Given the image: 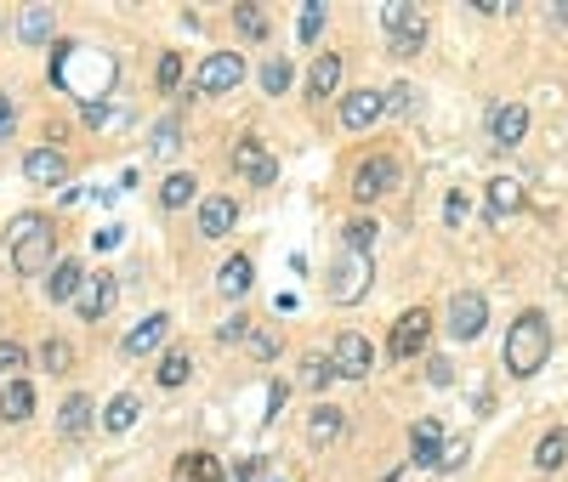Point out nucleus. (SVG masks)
<instances>
[{
	"label": "nucleus",
	"mask_w": 568,
	"mask_h": 482,
	"mask_svg": "<svg viewBox=\"0 0 568 482\" xmlns=\"http://www.w3.org/2000/svg\"><path fill=\"white\" fill-rule=\"evenodd\" d=\"M52 80L69 97H80V108H97L108 97V86H114V57L97 52V46H80V40H57Z\"/></svg>",
	"instance_id": "f257e3e1"
},
{
	"label": "nucleus",
	"mask_w": 568,
	"mask_h": 482,
	"mask_svg": "<svg viewBox=\"0 0 568 482\" xmlns=\"http://www.w3.org/2000/svg\"><path fill=\"white\" fill-rule=\"evenodd\" d=\"M500 358H506V375L512 380H529L546 369L551 358V324H546V312H517L512 329H506V346H500Z\"/></svg>",
	"instance_id": "f03ea898"
},
{
	"label": "nucleus",
	"mask_w": 568,
	"mask_h": 482,
	"mask_svg": "<svg viewBox=\"0 0 568 482\" xmlns=\"http://www.w3.org/2000/svg\"><path fill=\"white\" fill-rule=\"evenodd\" d=\"M6 256H12V273H52V256H57V233L46 216H18L6 227Z\"/></svg>",
	"instance_id": "7ed1b4c3"
},
{
	"label": "nucleus",
	"mask_w": 568,
	"mask_h": 482,
	"mask_svg": "<svg viewBox=\"0 0 568 482\" xmlns=\"http://www.w3.org/2000/svg\"><path fill=\"white\" fill-rule=\"evenodd\" d=\"M370 278H375V256L341 250V256L330 261V273H324V295H330L336 307H358V301L370 295Z\"/></svg>",
	"instance_id": "20e7f679"
},
{
	"label": "nucleus",
	"mask_w": 568,
	"mask_h": 482,
	"mask_svg": "<svg viewBox=\"0 0 568 482\" xmlns=\"http://www.w3.org/2000/svg\"><path fill=\"white\" fill-rule=\"evenodd\" d=\"M392 188H398V159L392 154L358 159V171H353V199L358 205H375V199H387Z\"/></svg>",
	"instance_id": "39448f33"
},
{
	"label": "nucleus",
	"mask_w": 568,
	"mask_h": 482,
	"mask_svg": "<svg viewBox=\"0 0 568 482\" xmlns=\"http://www.w3.org/2000/svg\"><path fill=\"white\" fill-rule=\"evenodd\" d=\"M426 341H432V312L426 307H409L398 324H392V335H387V352L398 363H409V358H421L426 352Z\"/></svg>",
	"instance_id": "423d86ee"
},
{
	"label": "nucleus",
	"mask_w": 568,
	"mask_h": 482,
	"mask_svg": "<svg viewBox=\"0 0 568 482\" xmlns=\"http://www.w3.org/2000/svg\"><path fill=\"white\" fill-rule=\"evenodd\" d=\"M239 80H245V57H239V52H211V57L194 69V91H205V97L239 91Z\"/></svg>",
	"instance_id": "0eeeda50"
},
{
	"label": "nucleus",
	"mask_w": 568,
	"mask_h": 482,
	"mask_svg": "<svg viewBox=\"0 0 568 482\" xmlns=\"http://www.w3.org/2000/svg\"><path fill=\"white\" fill-rule=\"evenodd\" d=\"M330 369H336L341 380H364L375 369V346L358 335V329H347V335H336V346H330Z\"/></svg>",
	"instance_id": "6e6552de"
},
{
	"label": "nucleus",
	"mask_w": 568,
	"mask_h": 482,
	"mask_svg": "<svg viewBox=\"0 0 568 482\" xmlns=\"http://www.w3.org/2000/svg\"><path fill=\"white\" fill-rule=\"evenodd\" d=\"M483 324H489V301H483L478 290H461L449 301V335H455V341H478Z\"/></svg>",
	"instance_id": "1a4fd4ad"
},
{
	"label": "nucleus",
	"mask_w": 568,
	"mask_h": 482,
	"mask_svg": "<svg viewBox=\"0 0 568 482\" xmlns=\"http://www.w3.org/2000/svg\"><path fill=\"white\" fill-rule=\"evenodd\" d=\"M114 295H120L114 273H86V284H80V295H74V312H80L86 324H97V318L114 312Z\"/></svg>",
	"instance_id": "9d476101"
},
{
	"label": "nucleus",
	"mask_w": 568,
	"mask_h": 482,
	"mask_svg": "<svg viewBox=\"0 0 568 482\" xmlns=\"http://www.w3.org/2000/svg\"><path fill=\"white\" fill-rule=\"evenodd\" d=\"M233 171L245 176V182H256V188H273L279 165H273V154H267L256 137H239V142H233Z\"/></svg>",
	"instance_id": "9b49d317"
},
{
	"label": "nucleus",
	"mask_w": 568,
	"mask_h": 482,
	"mask_svg": "<svg viewBox=\"0 0 568 482\" xmlns=\"http://www.w3.org/2000/svg\"><path fill=\"white\" fill-rule=\"evenodd\" d=\"M381 114H387V91L364 86V91H347V97H341V125H347V131H370Z\"/></svg>",
	"instance_id": "f8f14e48"
},
{
	"label": "nucleus",
	"mask_w": 568,
	"mask_h": 482,
	"mask_svg": "<svg viewBox=\"0 0 568 482\" xmlns=\"http://www.w3.org/2000/svg\"><path fill=\"white\" fill-rule=\"evenodd\" d=\"M23 176L35 188H57V182H69V154L63 148H35V154L23 159Z\"/></svg>",
	"instance_id": "ddd939ff"
},
{
	"label": "nucleus",
	"mask_w": 568,
	"mask_h": 482,
	"mask_svg": "<svg viewBox=\"0 0 568 482\" xmlns=\"http://www.w3.org/2000/svg\"><path fill=\"white\" fill-rule=\"evenodd\" d=\"M489 137H495L500 148H517V142L529 137V108L523 103H500L495 114H489Z\"/></svg>",
	"instance_id": "4468645a"
},
{
	"label": "nucleus",
	"mask_w": 568,
	"mask_h": 482,
	"mask_svg": "<svg viewBox=\"0 0 568 482\" xmlns=\"http://www.w3.org/2000/svg\"><path fill=\"white\" fill-rule=\"evenodd\" d=\"M91 420H97V403H91L86 392H74V397H63V409H57V431L69 437V443H80L91 431Z\"/></svg>",
	"instance_id": "2eb2a0df"
},
{
	"label": "nucleus",
	"mask_w": 568,
	"mask_h": 482,
	"mask_svg": "<svg viewBox=\"0 0 568 482\" xmlns=\"http://www.w3.org/2000/svg\"><path fill=\"white\" fill-rule=\"evenodd\" d=\"M438 454H444V426L426 414V420L409 426V460L415 465H438Z\"/></svg>",
	"instance_id": "dca6fc26"
},
{
	"label": "nucleus",
	"mask_w": 568,
	"mask_h": 482,
	"mask_svg": "<svg viewBox=\"0 0 568 482\" xmlns=\"http://www.w3.org/2000/svg\"><path fill=\"white\" fill-rule=\"evenodd\" d=\"M233 227H239V205H233V199L216 193V199L199 205V233H205V239H228Z\"/></svg>",
	"instance_id": "f3484780"
},
{
	"label": "nucleus",
	"mask_w": 568,
	"mask_h": 482,
	"mask_svg": "<svg viewBox=\"0 0 568 482\" xmlns=\"http://www.w3.org/2000/svg\"><path fill=\"white\" fill-rule=\"evenodd\" d=\"M165 335H171V318H165V312H148V318H142L131 335H125V358H148V352H154Z\"/></svg>",
	"instance_id": "a211bd4d"
},
{
	"label": "nucleus",
	"mask_w": 568,
	"mask_h": 482,
	"mask_svg": "<svg viewBox=\"0 0 568 482\" xmlns=\"http://www.w3.org/2000/svg\"><path fill=\"white\" fill-rule=\"evenodd\" d=\"M52 29H57L52 6H23V12H18V40H23V46H46Z\"/></svg>",
	"instance_id": "6ab92c4d"
},
{
	"label": "nucleus",
	"mask_w": 568,
	"mask_h": 482,
	"mask_svg": "<svg viewBox=\"0 0 568 482\" xmlns=\"http://www.w3.org/2000/svg\"><path fill=\"white\" fill-rule=\"evenodd\" d=\"M250 284H256V261H250V256H228V261H222V273H216V290L228 295V301H239Z\"/></svg>",
	"instance_id": "aec40b11"
},
{
	"label": "nucleus",
	"mask_w": 568,
	"mask_h": 482,
	"mask_svg": "<svg viewBox=\"0 0 568 482\" xmlns=\"http://www.w3.org/2000/svg\"><path fill=\"white\" fill-rule=\"evenodd\" d=\"M341 426H347V420H341L336 403H319V409L307 414V443H313V448H330L341 437Z\"/></svg>",
	"instance_id": "412c9836"
},
{
	"label": "nucleus",
	"mask_w": 568,
	"mask_h": 482,
	"mask_svg": "<svg viewBox=\"0 0 568 482\" xmlns=\"http://www.w3.org/2000/svg\"><path fill=\"white\" fill-rule=\"evenodd\" d=\"M517 210H523V182H517V176H495V182H489V216L506 222Z\"/></svg>",
	"instance_id": "4be33fe9"
},
{
	"label": "nucleus",
	"mask_w": 568,
	"mask_h": 482,
	"mask_svg": "<svg viewBox=\"0 0 568 482\" xmlns=\"http://www.w3.org/2000/svg\"><path fill=\"white\" fill-rule=\"evenodd\" d=\"M80 284H86V267H80V261H52V273H46V295H52V301H74Z\"/></svg>",
	"instance_id": "5701e85b"
},
{
	"label": "nucleus",
	"mask_w": 568,
	"mask_h": 482,
	"mask_svg": "<svg viewBox=\"0 0 568 482\" xmlns=\"http://www.w3.org/2000/svg\"><path fill=\"white\" fill-rule=\"evenodd\" d=\"M35 414V386L29 380H12L6 392H0V420H12V426H23Z\"/></svg>",
	"instance_id": "b1692460"
},
{
	"label": "nucleus",
	"mask_w": 568,
	"mask_h": 482,
	"mask_svg": "<svg viewBox=\"0 0 568 482\" xmlns=\"http://www.w3.org/2000/svg\"><path fill=\"white\" fill-rule=\"evenodd\" d=\"M137 414H142V397H137V392H120V397L103 409V431H114V437H120V431L137 426Z\"/></svg>",
	"instance_id": "393cba45"
},
{
	"label": "nucleus",
	"mask_w": 568,
	"mask_h": 482,
	"mask_svg": "<svg viewBox=\"0 0 568 482\" xmlns=\"http://www.w3.org/2000/svg\"><path fill=\"white\" fill-rule=\"evenodd\" d=\"M336 86H341V57L319 52V63H313V74H307V97H330Z\"/></svg>",
	"instance_id": "a878e982"
},
{
	"label": "nucleus",
	"mask_w": 568,
	"mask_h": 482,
	"mask_svg": "<svg viewBox=\"0 0 568 482\" xmlns=\"http://www.w3.org/2000/svg\"><path fill=\"white\" fill-rule=\"evenodd\" d=\"M177 482H228V477H222L216 454H182V460H177Z\"/></svg>",
	"instance_id": "bb28decb"
},
{
	"label": "nucleus",
	"mask_w": 568,
	"mask_h": 482,
	"mask_svg": "<svg viewBox=\"0 0 568 482\" xmlns=\"http://www.w3.org/2000/svg\"><path fill=\"white\" fill-rule=\"evenodd\" d=\"M563 460H568V431L557 426V431H546V437L534 443V465H540V471H557Z\"/></svg>",
	"instance_id": "cd10ccee"
},
{
	"label": "nucleus",
	"mask_w": 568,
	"mask_h": 482,
	"mask_svg": "<svg viewBox=\"0 0 568 482\" xmlns=\"http://www.w3.org/2000/svg\"><path fill=\"white\" fill-rule=\"evenodd\" d=\"M233 29H239L245 40H267V12L256 6V0H239V6H233Z\"/></svg>",
	"instance_id": "c85d7f7f"
},
{
	"label": "nucleus",
	"mask_w": 568,
	"mask_h": 482,
	"mask_svg": "<svg viewBox=\"0 0 568 482\" xmlns=\"http://www.w3.org/2000/svg\"><path fill=\"white\" fill-rule=\"evenodd\" d=\"M160 205L165 210L194 205V176H188V171H171V176H165V182H160Z\"/></svg>",
	"instance_id": "c756f323"
},
{
	"label": "nucleus",
	"mask_w": 568,
	"mask_h": 482,
	"mask_svg": "<svg viewBox=\"0 0 568 482\" xmlns=\"http://www.w3.org/2000/svg\"><path fill=\"white\" fill-rule=\"evenodd\" d=\"M188 375H194V358H188V352H165V358H160V386H165V392L188 386Z\"/></svg>",
	"instance_id": "7c9ffc66"
},
{
	"label": "nucleus",
	"mask_w": 568,
	"mask_h": 482,
	"mask_svg": "<svg viewBox=\"0 0 568 482\" xmlns=\"http://www.w3.org/2000/svg\"><path fill=\"white\" fill-rule=\"evenodd\" d=\"M290 80H296L290 57H267V63H262V91H267V97H284V91H290Z\"/></svg>",
	"instance_id": "2f4dec72"
},
{
	"label": "nucleus",
	"mask_w": 568,
	"mask_h": 482,
	"mask_svg": "<svg viewBox=\"0 0 568 482\" xmlns=\"http://www.w3.org/2000/svg\"><path fill=\"white\" fill-rule=\"evenodd\" d=\"M341 239H347V250H358V256H375V216H353V222L341 227Z\"/></svg>",
	"instance_id": "473e14b6"
},
{
	"label": "nucleus",
	"mask_w": 568,
	"mask_h": 482,
	"mask_svg": "<svg viewBox=\"0 0 568 482\" xmlns=\"http://www.w3.org/2000/svg\"><path fill=\"white\" fill-rule=\"evenodd\" d=\"M182 148V120H160L154 125V142H148V154L154 159H171Z\"/></svg>",
	"instance_id": "72a5a7b5"
},
{
	"label": "nucleus",
	"mask_w": 568,
	"mask_h": 482,
	"mask_svg": "<svg viewBox=\"0 0 568 482\" xmlns=\"http://www.w3.org/2000/svg\"><path fill=\"white\" fill-rule=\"evenodd\" d=\"M40 369H46V375H63V369H74V346L52 335V341L40 346Z\"/></svg>",
	"instance_id": "f704fd0d"
},
{
	"label": "nucleus",
	"mask_w": 568,
	"mask_h": 482,
	"mask_svg": "<svg viewBox=\"0 0 568 482\" xmlns=\"http://www.w3.org/2000/svg\"><path fill=\"white\" fill-rule=\"evenodd\" d=\"M421 46H426V23H409V29H398V35H387L392 57H415Z\"/></svg>",
	"instance_id": "c9c22d12"
},
{
	"label": "nucleus",
	"mask_w": 568,
	"mask_h": 482,
	"mask_svg": "<svg viewBox=\"0 0 568 482\" xmlns=\"http://www.w3.org/2000/svg\"><path fill=\"white\" fill-rule=\"evenodd\" d=\"M381 23H387V35H398V29H409V23H426V18L415 12V6H409V0H392V6H387V18H381Z\"/></svg>",
	"instance_id": "e433bc0d"
},
{
	"label": "nucleus",
	"mask_w": 568,
	"mask_h": 482,
	"mask_svg": "<svg viewBox=\"0 0 568 482\" xmlns=\"http://www.w3.org/2000/svg\"><path fill=\"white\" fill-rule=\"evenodd\" d=\"M319 29H324V6H319V0H307L302 23H296V35H302V46H313V40H319Z\"/></svg>",
	"instance_id": "4c0bfd02"
},
{
	"label": "nucleus",
	"mask_w": 568,
	"mask_h": 482,
	"mask_svg": "<svg viewBox=\"0 0 568 482\" xmlns=\"http://www.w3.org/2000/svg\"><path fill=\"white\" fill-rule=\"evenodd\" d=\"M177 80H182V57H177V52H165V57H160V69H154V86H160V91H177Z\"/></svg>",
	"instance_id": "58836bf2"
},
{
	"label": "nucleus",
	"mask_w": 568,
	"mask_h": 482,
	"mask_svg": "<svg viewBox=\"0 0 568 482\" xmlns=\"http://www.w3.org/2000/svg\"><path fill=\"white\" fill-rule=\"evenodd\" d=\"M466 216H472V199H466V193L455 188V193H449V199H444V222H449V227H461Z\"/></svg>",
	"instance_id": "ea45409f"
},
{
	"label": "nucleus",
	"mask_w": 568,
	"mask_h": 482,
	"mask_svg": "<svg viewBox=\"0 0 568 482\" xmlns=\"http://www.w3.org/2000/svg\"><path fill=\"white\" fill-rule=\"evenodd\" d=\"M23 358H29V352H23L18 341H0V375H12L18 380V369H23Z\"/></svg>",
	"instance_id": "a19ab883"
},
{
	"label": "nucleus",
	"mask_w": 568,
	"mask_h": 482,
	"mask_svg": "<svg viewBox=\"0 0 568 482\" xmlns=\"http://www.w3.org/2000/svg\"><path fill=\"white\" fill-rule=\"evenodd\" d=\"M330 375H336V369H330V358H319V352H313V358L302 363V380H307V386H324Z\"/></svg>",
	"instance_id": "79ce46f5"
},
{
	"label": "nucleus",
	"mask_w": 568,
	"mask_h": 482,
	"mask_svg": "<svg viewBox=\"0 0 568 482\" xmlns=\"http://www.w3.org/2000/svg\"><path fill=\"white\" fill-rule=\"evenodd\" d=\"M409 108H415V86H404V80H398V86L387 91V114H409Z\"/></svg>",
	"instance_id": "37998d69"
},
{
	"label": "nucleus",
	"mask_w": 568,
	"mask_h": 482,
	"mask_svg": "<svg viewBox=\"0 0 568 482\" xmlns=\"http://www.w3.org/2000/svg\"><path fill=\"white\" fill-rule=\"evenodd\" d=\"M245 346H250V358H279V341H273V335H262V329H256V335H245Z\"/></svg>",
	"instance_id": "c03bdc74"
},
{
	"label": "nucleus",
	"mask_w": 568,
	"mask_h": 482,
	"mask_svg": "<svg viewBox=\"0 0 568 482\" xmlns=\"http://www.w3.org/2000/svg\"><path fill=\"white\" fill-rule=\"evenodd\" d=\"M466 465V443L455 437V443H444V454H438V471H461Z\"/></svg>",
	"instance_id": "a18cd8bd"
},
{
	"label": "nucleus",
	"mask_w": 568,
	"mask_h": 482,
	"mask_svg": "<svg viewBox=\"0 0 568 482\" xmlns=\"http://www.w3.org/2000/svg\"><path fill=\"white\" fill-rule=\"evenodd\" d=\"M262 477H267V465H262V460H239L228 482H262Z\"/></svg>",
	"instance_id": "49530a36"
},
{
	"label": "nucleus",
	"mask_w": 568,
	"mask_h": 482,
	"mask_svg": "<svg viewBox=\"0 0 568 482\" xmlns=\"http://www.w3.org/2000/svg\"><path fill=\"white\" fill-rule=\"evenodd\" d=\"M426 380H432V386H449V380H455L449 358H426Z\"/></svg>",
	"instance_id": "de8ad7c7"
},
{
	"label": "nucleus",
	"mask_w": 568,
	"mask_h": 482,
	"mask_svg": "<svg viewBox=\"0 0 568 482\" xmlns=\"http://www.w3.org/2000/svg\"><path fill=\"white\" fill-rule=\"evenodd\" d=\"M12 125H18V108H12V97L0 91V142L12 137Z\"/></svg>",
	"instance_id": "09e8293b"
},
{
	"label": "nucleus",
	"mask_w": 568,
	"mask_h": 482,
	"mask_svg": "<svg viewBox=\"0 0 568 482\" xmlns=\"http://www.w3.org/2000/svg\"><path fill=\"white\" fill-rule=\"evenodd\" d=\"M284 397H290V386H284V380H273V386H267V420L284 409Z\"/></svg>",
	"instance_id": "8fccbe9b"
},
{
	"label": "nucleus",
	"mask_w": 568,
	"mask_h": 482,
	"mask_svg": "<svg viewBox=\"0 0 568 482\" xmlns=\"http://www.w3.org/2000/svg\"><path fill=\"white\" fill-rule=\"evenodd\" d=\"M245 335H250L245 312H239V318H233V324H222V341H245Z\"/></svg>",
	"instance_id": "3c124183"
},
{
	"label": "nucleus",
	"mask_w": 568,
	"mask_h": 482,
	"mask_svg": "<svg viewBox=\"0 0 568 482\" xmlns=\"http://www.w3.org/2000/svg\"><path fill=\"white\" fill-rule=\"evenodd\" d=\"M262 482H290V477H273V471H267V477H262Z\"/></svg>",
	"instance_id": "603ef678"
}]
</instances>
